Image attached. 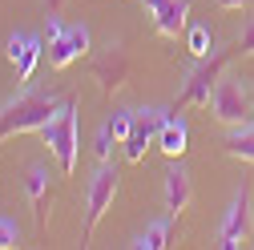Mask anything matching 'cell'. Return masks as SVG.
<instances>
[{
  "label": "cell",
  "mask_w": 254,
  "mask_h": 250,
  "mask_svg": "<svg viewBox=\"0 0 254 250\" xmlns=\"http://www.w3.org/2000/svg\"><path fill=\"white\" fill-rule=\"evenodd\" d=\"M65 109V101L57 93H45V89H24L16 101H8L0 109V145L8 137H20V133H41L45 125Z\"/></svg>",
  "instance_id": "obj_1"
},
{
  "label": "cell",
  "mask_w": 254,
  "mask_h": 250,
  "mask_svg": "<svg viewBox=\"0 0 254 250\" xmlns=\"http://www.w3.org/2000/svg\"><path fill=\"white\" fill-rule=\"evenodd\" d=\"M234 57H238V45L234 49H214L210 57H202L198 69L190 73V81L178 93V109H210V97H214V89H218L222 73H226V65Z\"/></svg>",
  "instance_id": "obj_2"
},
{
  "label": "cell",
  "mask_w": 254,
  "mask_h": 250,
  "mask_svg": "<svg viewBox=\"0 0 254 250\" xmlns=\"http://www.w3.org/2000/svg\"><path fill=\"white\" fill-rule=\"evenodd\" d=\"M41 137H45V145L53 149V158H57V170H61V178H73V170H77V101H65V109H61L45 129H41Z\"/></svg>",
  "instance_id": "obj_3"
},
{
  "label": "cell",
  "mask_w": 254,
  "mask_h": 250,
  "mask_svg": "<svg viewBox=\"0 0 254 250\" xmlns=\"http://www.w3.org/2000/svg\"><path fill=\"white\" fill-rule=\"evenodd\" d=\"M113 198H117V170H113L109 162H101V170L93 174L89 194H85V230H81V246H89L93 230H97V222L109 214Z\"/></svg>",
  "instance_id": "obj_4"
},
{
  "label": "cell",
  "mask_w": 254,
  "mask_h": 250,
  "mask_svg": "<svg viewBox=\"0 0 254 250\" xmlns=\"http://www.w3.org/2000/svg\"><path fill=\"white\" fill-rule=\"evenodd\" d=\"M250 234H254V198H250V186H242L230 202V210H226V218H222L214 242L222 250H234V246L250 242Z\"/></svg>",
  "instance_id": "obj_5"
},
{
  "label": "cell",
  "mask_w": 254,
  "mask_h": 250,
  "mask_svg": "<svg viewBox=\"0 0 254 250\" xmlns=\"http://www.w3.org/2000/svg\"><path fill=\"white\" fill-rule=\"evenodd\" d=\"M210 113L222 121V125H246L250 121V113H254V101H250V93H246V85L242 81H226L222 77L218 81V89H214V97H210Z\"/></svg>",
  "instance_id": "obj_6"
},
{
  "label": "cell",
  "mask_w": 254,
  "mask_h": 250,
  "mask_svg": "<svg viewBox=\"0 0 254 250\" xmlns=\"http://www.w3.org/2000/svg\"><path fill=\"white\" fill-rule=\"evenodd\" d=\"M166 121H170L166 109H145V113H137L129 137H125V145H121L125 162H129V166L145 162V153H149V145H157V137H162V129H166Z\"/></svg>",
  "instance_id": "obj_7"
},
{
  "label": "cell",
  "mask_w": 254,
  "mask_h": 250,
  "mask_svg": "<svg viewBox=\"0 0 254 250\" xmlns=\"http://www.w3.org/2000/svg\"><path fill=\"white\" fill-rule=\"evenodd\" d=\"M89 77L97 81L101 97H113V93L125 85V77H129V57H125V49H121V45H109V49H105L97 61H93Z\"/></svg>",
  "instance_id": "obj_8"
},
{
  "label": "cell",
  "mask_w": 254,
  "mask_h": 250,
  "mask_svg": "<svg viewBox=\"0 0 254 250\" xmlns=\"http://www.w3.org/2000/svg\"><path fill=\"white\" fill-rule=\"evenodd\" d=\"M24 194H28V206H33L37 230H49V214H53V186H49V166L33 162V166L24 170Z\"/></svg>",
  "instance_id": "obj_9"
},
{
  "label": "cell",
  "mask_w": 254,
  "mask_h": 250,
  "mask_svg": "<svg viewBox=\"0 0 254 250\" xmlns=\"http://www.w3.org/2000/svg\"><path fill=\"white\" fill-rule=\"evenodd\" d=\"M4 53H8L12 69H16V81L28 85V77H33V69H37V61L45 57V45H41V37H33V33H12L8 45H4Z\"/></svg>",
  "instance_id": "obj_10"
},
{
  "label": "cell",
  "mask_w": 254,
  "mask_h": 250,
  "mask_svg": "<svg viewBox=\"0 0 254 250\" xmlns=\"http://www.w3.org/2000/svg\"><path fill=\"white\" fill-rule=\"evenodd\" d=\"M153 28H157V37H178L190 28V0H166L162 12H153Z\"/></svg>",
  "instance_id": "obj_11"
},
{
  "label": "cell",
  "mask_w": 254,
  "mask_h": 250,
  "mask_svg": "<svg viewBox=\"0 0 254 250\" xmlns=\"http://www.w3.org/2000/svg\"><path fill=\"white\" fill-rule=\"evenodd\" d=\"M190 202H194L190 174L182 166H170V174H166V210L170 214H182V210H190Z\"/></svg>",
  "instance_id": "obj_12"
},
{
  "label": "cell",
  "mask_w": 254,
  "mask_h": 250,
  "mask_svg": "<svg viewBox=\"0 0 254 250\" xmlns=\"http://www.w3.org/2000/svg\"><path fill=\"white\" fill-rule=\"evenodd\" d=\"M174 226H178V214H166V218H157V222L145 226V234L137 242H129L133 250H166L170 238H174Z\"/></svg>",
  "instance_id": "obj_13"
},
{
  "label": "cell",
  "mask_w": 254,
  "mask_h": 250,
  "mask_svg": "<svg viewBox=\"0 0 254 250\" xmlns=\"http://www.w3.org/2000/svg\"><path fill=\"white\" fill-rule=\"evenodd\" d=\"M222 153L234 162H254V125H234V133L222 141Z\"/></svg>",
  "instance_id": "obj_14"
},
{
  "label": "cell",
  "mask_w": 254,
  "mask_h": 250,
  "mask_svg": "<svg viewBox=\"0 0 254 250\" xmlns=\"http://www.w3.org/2000/svg\"><path fill=\"white\" fill-rule=\"evenodd\" d=\"M186 137H190V133H186V121H182V117H170L166 129H162V137H157V149H162L166 158L178 162L182 153H186Z\"/></svg>",
  "instance_id": "obj_15"
},
{
  "label": "cell",
  "mask_w": 254,
  "mask_h": 250,
  "mask_svg": "<svg viewBox=\"0 0 254 250\" xmlns=\"http://www.w3.org/2000/svg\"><path fill=\"white\" fill-rule=\"evenodd\" d=\"M45 57H49V65L53 69H69L73 61H77V45L69 41V28L61 37H49V49H45Z\"/></svg>",
  "instance_id": "obj_16"
},
{
  "label": "cell",
  "mask_w": 254,
  "mask_h": 250,
  "mask_svg": "<svg viewBox=\"0 0 254 250\" xmlns=\"http://www.w3.org/2000/svg\"><path fill=\"white\" fill-rule=\"evenodd\" d=\"M186 45H190V53H194L198 61L210 57V53H214V33H210V24H190V28H186Z\"/></svg>",
  "instance_id": "obj_17"
},
{
  "label": "cell",
  "mask_w": 254,
  "mask_h": 250,
  "mask_svg": "<svg viewBox=\"0 0 254 250\" xmlns=\"http://www.w3.org/2000/svg\"><path fill=\"white\" fill-rule=\"evenodd\" d=\"M133 117H137V109H113L105 117V129L117 137V145H125V137H129V129H133Z\"/></svg>",
  "instance_id": "obj_18"
},
{
  "label": "cell",
  "mask_w": 254,
  "mask_h": 250,
  "mask_svg": "<svg viewBox=\"0 0 254 250\" xmlns=\"http://www.w3.org/2000/svg\"><path fill=\"white\" fill-rule=\"evenodd\" d=\"M113 145H117V137H113L105 125H101V129H97V137H93V153H97V162H109V158H113Z\"/></svg>",
  "instance_id": "obj_19"
},
{
  "label": "cell",
  "mask_w": 254,
  "mask_h": 250,
  "mask_svg": "<svg viewBox=\"0 0 254 250\" xmlns=\"http://www.w3.org/2000/svg\"><path fill=\"white\" fill-rule=\"evenodd\" d=\"M238 57H254V16H242V33H238Z\"/></svg>",
  "instance_id": "obj_20"
},
{
  "label": "cell",
  "mask_w": 254,
  "mask_h": 250,
  "mask_svg": "<svg viewBox=\"0 0 254 250\" xmlns=\"http://www.w3.org/2000/svg\"><path fill=\"white\" fill-rule=\"evenodd\" d=\"M16 246H20V230H16V222L0 218V250H16Z\"/></svg>",
  "instance_id": "obj_21"
},
{
  "label": "cell",
  "mask_w": 254,
  "mask_h": 250,
  "mask_svg": "<svg viewBox=\"0 0 254 250\" xmlns=\"http://www.w3.org/2000/svg\"><path fill=\"white\" fill-rule=\"evenodd\" d=\"M69 41L77 45V57H85V53H89V28H85V24H73V28H69Z\"/></svg>",
  "instance_id": "obj_22"
},
{
  "label": "cell",
  "mask_w": 254,
  "mask_h": 250,
  "mask_svg": "<svg viewBox=\"0 0 254 250\" xmlns=\"http://www.w3.org/2000/svg\"><path fill=\"white\" fill-rule=\"evenodd\" d=\"M41 8H45V20H53V16H61L65 0H41Z\"/></svg>",
  "instance_id": "obj_23"
},
{
  "label": "cell",
  "mask_w": 254,
  "mask_h": 250,
  "mask_svg": "<svg viewBox=\"0 0 254 250\" xmlns=\"http://www.w3.org/2000/svg\"><path fill=\"white\" fill-rule=\"evenodd\" d=\"M246 4H250V0H218V8H222V12H242Z\"/></svg>",
  "instance_id": "obj_24"
},
{
  "label": "cell",
  "mask_w": 254,
  "mask_h": 250,
  "mask_svg": "<svg viewBox=\"0 0 254 250\" xmlns=\"http://www.w3.org/2000/svg\"><path fill=\"white\" fill-rule=\"evenodd\" d=\"M162 4H166V0H141V8H145V16H153V12H162Z\"/></svg>",
  "instance_id": "obj_25"
},
{
  "label": "cell",
  "mask_w": 254,
  "mask_h": 250,
  "mask_svg": "<svg viewBox=\"0 0 254 250\" xmlns=\"http://www.w3.org/2000/svg\"><path fill=\"white\" fill-rule=\"evenodd\" d=\"M250 101H254V93H250Z\"/></svg>",
  "instance_id": "obj_26"
}]
</instances>
